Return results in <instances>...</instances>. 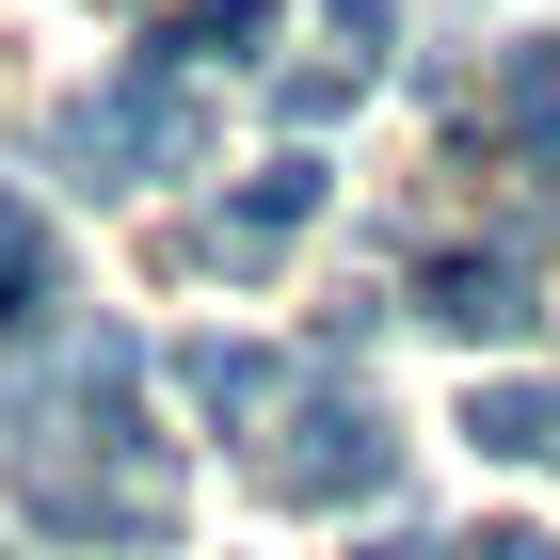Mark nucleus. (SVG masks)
<instances>
[{"label": "nucleus", "instance_id": "obj_5", "mask_svg": "<svg viewBox=\"0 0 560 560\" xmlns=\"http://www.w3.org/2000/svg\"><path fill=\"white\" fill-rule=\"evenodd\" d=\"M417 320L465 337V352H513L528 337V257H513V241H448V257L417 272Z\"/></svg>", "mask_w": 560, "mask_h": 560}, {"label": "nucleus", "instance_id": "obj_7", "mask_svg": "<svg viewBox=\"0 0 560 560\" xmlns=\"http://www.w3.org/2000/svg\"><path fill=\"white\" fill-rule=\"evenodd\" d=\"M176 400L209 432H272V400H289V352H257V337H192L176 352Z\"/></svg>", "mask_w": 560, "mask_h": 560}, {"label": "nucleus", "instance_id": "obj_2", "mask_svg": "<svg viewBox=\"0 0 560 560\" xmlns=\"http://www.w3.org/2000/svg\"><path fill=\"white\" fill-rule=\"evenodd\" d=\"M48 161L81 176V192H161V176L209 161V81H176V65H113L48 113Z\"/></svg>", "mask_w": 560, "mask_h": 560}, {"label": "nucleus", "instance_id": "obj_3", "mask_svg": "<svg viewBox=\"0 0 560 560\" xmlns=\"http://www.w3.org/2000/svg\"><path fill=\"white\" fill-rule=\"evenodd\" d=\"M400 480V417L369 385H352L337 352L304 369L289 400H272V448H257V497H289V513H352V497H385Z\"/></svg>", "mask_w": 560, "mask_h": 560}, {"label": "nucleus", "instance_id": "obj_6", "mask_svg": "<svg viewBox=\"0 0 560 560\" xmlns=\"http://www.w3.org/2000/svg\"><path fill=\"white\" fill-rule=\"evenodd\" d=\"M304 209H320V161L289 144V161H257V176L209 209V272H272V257L304 241Z\"/></svg>", "mask_w": 560, "mask_h": 560}, {"label": "nucleus", "instance_id": "obj_11", "mask_svg": "<svg viewBox=\"0 0 560 560\" xmlns=\"http://www.w3.org/2000/svg\"><path fill=\"white\" fill-rule=\"evenodd\" d=\"M352 96H369V65H352V48H337V65H272V129H337Z\"/></svg>", "mask_w": 560, "mask_h": 560}, {"label": "nucleus", "instance_id": "obj_4", "mask_svg": "<svg viewBox=\"0 0 560 560\" xmlns=\"http://www.w3.org/2000/svg\"><path fill=\"white\" fill-rule=\"evenodd\" d=\"M448 129H465L480 161H528V176H545L560 161V33H513L480 81H448Z\"/></svg>", "mask_w": 560, "mask_h": 560}, {"label": "nucleus", "instance_id": "obj_12", "mask_svg": "<svg viewBox=\"0 0 560 560\" xmlns=\"http://www.w3.org/2000/svg\"><path fill=\"white\" fill-rule=\"evenodd\" d=\"M337 48H352V65H385V48H400V0H337Z\"/></svg>", "mask_w": 560, "mask_h": 560}, {"label": "nucleus", "instance_id": "obj_10", "mask_svg": "<svg viewBox=\"0 0 560 560\" xmlns=\"http://www.w3.org/2000/svg\"><path fill=\"white\" fill-rule=\"evenodd\" d=\"M465 448L480 465H560V385H465Z\"/></svg>", "mask_w": 560, "mask_h": 560}, {"label": "nucleus", "instance_id": "obj_13", "mask_svg": "<svg viewBox=\"0 0 560 560\" xmlns=\"http://www.w3.org/2000/svg\"><path fill=\"white\" fill-rule=\"evenodd\" d=\"M352 560H448V545H417V528H385V545H352Z\"/></svg>", "mask_w": 560, "mask_h": 560}, {"label": "nucleus", "instance_id": "obj_14", "mask_svg": "<svg viewBox=\"0 0 560 560\" xmlns=\"http://www.w3.org/2000/svg\"><path fill=\"white\" fill-rule=\"evenodd\" d=\"M0 560H16V545H0Z\"/></svg>", "mask_w": 560, "mask_h": 560}, {"label": "nucleus", "instance_id": "obj_1", "mask_svg": "<svg viewBox=\"0 0 560 560\" xmlns=\"http://www.w3.org/2000/svg\"><path fill=\"white\" fill-rule=\"evenodd\" d=\"M16 513L65 545H176V432L144 417V337H65V417H16Z\"/></svg>", "mask_w": 560, "mask_h": 560}, {"label": "nucleus", "instance_id": "obj_9", "mask_svg": "<svg viewBox=\"0 0 560 560\" xmlns=\"http://www.w3.org/2000/svg\"><path fill=\"white\" fill-rule=\"evenodd\" d=\"M16 337H65V241L33 192H0V352Z\"/></svg>", "mask_w": 560, "mask_h": 560}, {"label": "nucleus", "instance_id": "obj_8", "mask_svg": "<svg viewBox=\"0 0 560 560\" xmlns=\"http://www.w3.org/2000/svg\"><path fill=\"white\" fill-rule=\"evenodd\" d=\"M272 33H289V0H161V33H144V65H176V81H209V65H257Z\"/></svg>", "mask_w": 560, "mask_h": 560}]
</instances>
